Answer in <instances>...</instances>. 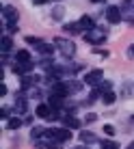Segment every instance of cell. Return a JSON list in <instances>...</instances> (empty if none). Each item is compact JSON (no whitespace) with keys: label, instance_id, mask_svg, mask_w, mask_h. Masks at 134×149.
I'll use <instances>...</instances> for the list:
<instances>
[{"label":"cell","instance_id":"cell-1","mask_svg":"<svg viewBox=\"0 0 134 149\" xmlns=\"http://www.w3.org/2000/svg\"><path fill=\"white\" fill-rule=\"evenodd\" d=\"M45 136L56 138V143H65V141L71 138V132L65 130V127H59V130H45Z\"/></svg>","mask_w":134,"mask_h":149},{"label":"cell","instance_id":"cell-2","mask_svg":"<svg viewBox=\"0 0 134 149\" xmlns=\"http://www.w3.org/2000/svg\"><path fill=\"white\" fill-rule=\"evenodd\" d=\"M54 45H56L59 50H63L65 56H74V54H76V45L71 43V41H67V39H56Z\"/></svg>","mask_w":134,"mask_h":149},{"label":"cell","instance_id":"cell-3","mask_svg":"<svg viewBox=\"0 0 134 149\" xmlns=\"http://www.w3.org/2000/svg\"><path fill=\"white\" fill-rule=\"evenodd\" d=\"M84 39L89 41V43H93V45H97V43H102V41H106V35L102 33V30H91V33H87L84 35Z\"/></svg>","mask_w":134,"mask_h":149},{"label":"cell","instance_id":"cell-4","mask_svg":"<svg viewBox=\"0 0 134 149\" xmlns=\"http://www.w3.org/2000/svg\"><path fill=\"white\" fill-rule=\"evenodd\" d=\"M106 17H108V22H110V24H119V22H121V11H119V7H108V9H106Z\"/></svg>","mask_w":134,"mask_h":149},{"label":"cell","instance_id":"cell-5","mask_svg":"<svg viewBox=\"0 0 134 149\" xmlns=\"http://www.w3.org/2000/svg\"><path fill=\"white\" fill-rule=\"evenodd\" d=\"M2 15H4V19H7L11 26L17 22V11H15L13 7H4V9H2Z\"/></svg>","mask_w":134,"mask_h":149},{"label":"cell","instance_id":"cell-6","mask_svg":"<svg viewBox=\"0 0 134 149\" xmlns=\"http://www.w3.org/2000/svg\"><path fill=\"white\" fill-rule=\"evenodd\" d=\"M100 80H102V69H93V71H89V74L84 76L87 84H95V82H100Z\"/></svg>","mask_w":134,"mask_h":149},{"label":"cell","instance_id":"cell-7","mask_svg":"<svg viewBox=\"0 0 134 149\" xmlns=\"http://www.w3.org/2000/svg\"><path fill=\"white\" fill-rule=\"evenodd\" d=\"M69 93H71V89H69V82H61V84H56V86H54V95L65 97V95H69Z\"/></svg>","mask_w":134,"mask_h":149},{"label":"cell","instance_id":"cell-8","mask_svg":"<svg viewBox=\"0 0 134 149\" xmlns=\"http://www.w3.org/2000/svg\"><path fill=\"white\" fill-rule=\"evenodd\" d=\"M52 106H45V104H39L37 106V110H35V112H37V117H41V119H48V117L50 115H52Z\"/></svg>","mask_w":134,"mask_h":149},{"label":"cell","instance_id":"cell-9","mask_svg":"<svg viewBox=\"0 0 134 149\" xmlns=\"http://www.w3.org/2000/svg\"><path fill=\"white\" fill-rule=\"evenodd\" d=\"M17 63L20 65H30V54L26 52V50H20L17 52Z\"/></svg>","mask_w":134,"mask_h":149},{"label":"cell","instance_id":"cell-10","mask_svg":"<svg viewBox=\"0 0 134 149\" xmlns=\"http://www.w3.org/2000/svg\"><path fill=\"white\" fill-rule=\"evenodd\" d=\"M78 24H80V26H82V28H95V22H93V19H91V17H89V15H82V17H80V22H78Z\"/></svg>","mask_w":134,"mask_h":149},{"label":"cell","instance_id":"cell-11","mask_svg":"<svg viewBox=\"0 0 134 149\" xmlns=\"http://www.w3.org/2000/svg\"><path fill=\"white\" fill-rule=\"evenodd\" d=\"M37 50H39V52H43V54H52V52H54V45H50V43H39V41H37Z\"/></svg>","mask_w":134,"mask_h":149},{"label":"cell","instance_id":"cell-12","mask_svg":"<svg viewBox=\"0 0 134 149\" xmlns=\"http://www.w3.org/2000/svg\"><path fill=\"white\" fill-rule=\"evenodd\" d=\"M15 110H17V112L26 110V97H17V100H15Z\"/></svg>","mask_w":134,"mask_h":149},{"label":"cell","instance_id":"cell-13","mask_svg":"<svg viewBox=\"0 0 134 149\" xmlns=\"http://www.w3.org/2000/svg\"><path fill=\"white\" fill-rule=\"evenodd\" d=\"M50 106H52V108H61V106H63V97L61 95H52L50 97Z\"/></svg>","mask_w":134,"mask_h":149},{"label":"cell","instance_id":"cell-14","mask_svg":"<svg viewBox=\"0 0 134 149\" xmlns=\"http://www.w3.org/2000/svg\"><path fill=\"white\" fill-rule=\"evenodd\" d=\"M65 125L67 127H80V121L76 117H65Z\"/></svg>","mask_w":134,"mask_h":149},{"label":"cell","instance_id":"cell-15","mask_svg":"<svg viewBox=\"0 0 134 149\" xmlns=\"http://www.w3.org/2000/svg\"><path fill=\"white\" fill-rule=\"evenodd\" d=\"M80 141H84V143H95L97 138H95V134H91V132H82V134H80Z\"/></svg>","mask_w":134,"mask_h":149},{"label":"cell","instance_id":"cell-16","mask_svg":"<svg viewBox=\"0 0 134 149\" xmlns=\"http://www.w3.org/2000/svg\"><path fill=\"white\" fill-rule=\"evenodd\" d=\"M39 149H61L59 143H37Z\"/></svg>","mask_w":134,"mask_h":149},{"label":"cell","instance_id":"cell-17","mask_svg":"<svg viewBox=\"0 0 134 149\" xmlns=\"http://www.w3.org/2000/svg\"><path fill=\"white\" fill-rule=\"evenodd\" d=\"M0 45H2V52H7V50H11V45H13V41H11V39H9V37H2V43H0Z\"/></svg>","mask_w":134,"mask_h":149},{"label":"cell","instance_id":"cell-18","mask_svg":"<svg viewBox=\"0 0 134 149\" xmlns=\"http://www.w3.org/2000/svg\"><path fill=\"white\" fill-rule=\"evenodd\" d=\"M102 149H119V145L115 141H104L102 143Z\"/></svg>","mask_w":134,"mask_h":149},{"label":"cell","instance_id":"cell-19","mask_svg":"<svg viewBox=\"0 0 134 149\" xmlns=\"http://www.w3.org/2000/svg\"><path fill=\"white\" fill-rule=\"evenodd\" d=\"M9 127H11V130H17V127H22V119H9Z\"/></svg>","mask_w":134,"mask_h":149},{"label":"cell","instance_id":"cell-20","mask_svg":"<svg viewBox=\"0 0 134 149\" xmlns=\"http://www.w3.org/2000/svg\"><path fill=\"white\" fill-rule=\"evenodd\" d=\"M102 100H104V104H112V102H115V93H112V91H108Z\"/></svg>","mask_w":134,"mask_h":149},{"label":"cell","instance_id":"cell-21","mask_svg":"<svg viewBox=\"0 0 134 149\" xmlns=\"http://www.w3.org/2000/svg\"><path fill=\"white\" fill-rule=\"evenodd\" d=\"M30 82H35V78H30V76H22V80H20V84H22V86H28Z\"/></svg>","mask_w":134,"mask_h":149},{"label":"cell","instance_id":"cell-22","mask_svg":"<svg viewBox=\"0 0 134 149\" xmlns=\"http://www.w3.org/2000/svg\"><path fill=\"white\" fill-rule=\"evenodd\" d=\"M41 134H45L43 127H35V130H33V138H37V136H41Z\"/></svg>","mask_w":134,"mask_h":149},{"label":"cell","instance_id":"cell-23","mask_svg":"<svg viewBox=\"0 0 134 149\" xmlns=\"http://www.w3.org/2000/svg\"><path fill=\"white\" fill-rule=\"evenodd\" d=\"M97 97H100V91H95V89H93V91H91V95H89V100H91V102H95Z\"/></svg>","mask_w":134,"mask_h":149},{"label":"cell","instance_id":"cell-24","mask_svg":"<svg viewBox=\"0 0 134 149\" xmlns=\"http://www.w3.org/2000/svg\"><path fill=\"white\" fill-rule=\"evenodd\" d=\"M104 132H106V134H115V127H112V125H104Z\"/></svg>","mask_w":134,"mask_h":149},{"label":"cell","instance_id":"cell-25","mask_svg":"<svg viewBox=\"0 0 134 149\" xmlns=\"http://www.w3.org/2000/svg\"><path fill=\"white\" fill-rule=\"evenodd\" d=\"M9 93V91H7V86H4V84H0V95H7Z\"/></svg>","mask_w":134,"mask_h":149},{"label":"cell","instance_id":"cell-26","mask_svg":"<svg viewBox=\"0 0 134 149\" xmlns=\"http://www.w3.org/2000/svg\"><path fill=\"white\" fill-rule=\"evenodd\" d=\"M63 15V9H54V17H61Z\"/></svg>","mask_w":134,"mask_h":149},{"label":"cell","instance_id":"cell-27","mask_svg":"<svg viewBox=\"0 0 134 149\" xmlns=\"http://www.w3.org/2000/svg\"><path fill=\"white\" fill-rule=\"evenodd\" d=\"M0 117H2V119H7V117H9V110H7V108H2V112H0Z\"/></svg>","mask_w":134,"mask_h":149},{"label":"cell","instance_id":"cell-28","mask_svg":"<svg viewBox=\"0 0 134 149\" xmlns=\"http://www.w3.org/2000/svg\"><path fill=\"white\" fill-rule=\"evenodd\" d=\"M43 2H48V0H35V4H43Z\"/></svg>","mask_w":134,"mask_h":149},{"label":"cell","instance_id":"cell-29","mask_svg":"<svg viewBox=\"0 0 134 149\" xmlns=\"http://www.w3.org/2000/svg\"><path fill=\"white\" fill-rule=\"evenodd\" d=\"M130 52H132V54H134V45H130Z\"/></svg>","mask_w":134,"mask_h":149},{"label":"cell","instance_id":"cell-30","mask_svg":"<svg viewBox=\"0 0 134 149\" xmlns=\"http://www.w3.org/2000/svg\"><path fill=\"white\" fill-rule=\"evenodd\" d=\"M91 2H104V0H91Z\"/></svg>","mask_w":134,"mask_h":149},{"label":"cell","instance_id":"cell-31","mask_svg":"<svg viewBox=\"0 0 134 149\" xmlns=\"http://www.w3.org/2000/svg\"><path fill=\"white\" fill-rule=\"evenodd\" d=\"M128 149H134V143H132V145H130V147H128Z\"/></svg>","mask_w":134,"mask_h":149},{"label":"cell","instance_id":"cell-32","mask_svg":"<svg viewBox=\"0 0 134 149\" xmlns=\"http://www.w3.org/2000/svg\"><path fill=\"white\" fill-rule=\"evenodd\" d=\"M78 149H84V147H78Z\"/></svg>","mask_w":134,"mask_h":149}]
</instances>
